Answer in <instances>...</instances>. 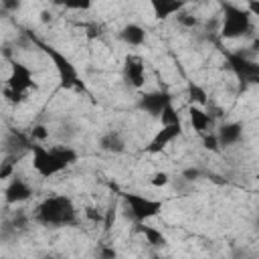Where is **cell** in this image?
I'll list each match as a JSON object with an SVG mask.
<instances>
[{
  "mask_svg": "<svg viewBox=\"0 0 259 259\" xmlns=\"http://www.w3.org/2000/svg\"><path fill=\"white\" fill-rule=\"evenodd\" d=\"M6 16H8V12H6V10L0 6V18H6Z\"/></svg>",
  "mask_w": 259,
  "mask_h": 259,
  "instance_id": "e575fe53",
  "label": "cell"
},
{
  "mask_svg": "<svg viewBox=\"0 0 259 259\" xmlns=\"http://www.w3.org/2000/svg\"><path fill=\"white\" fill-rule=\"evenodd\" d=\"M123 204H125V212L127 217L138 225V223H146L148 219L156 217L162 210V200L156 198H148L142 196L138 192H125L123 194Z\"/></svg>",
  "mask_w": 259,
  "mask_h": 259,
  "instance_id": "8992f818",
  "label": "cell"
},
{
  "mask_svg": "<svg viewBox=\"0 0 259 259\" xmlns=\"http://www.w3.org/2000/svg\"><path fill=\"white\" fill-rule=\"evenodd\" d=\"M223 55H225L227 67L235 73L243 91L249 85L259 83V63L255 59H249L245 53H231V51H223Z\"/></svg>",
  "mask_w": 259,
  "mask_h": 259,
  "instance_id": "5b68a950",
  "label": "cell"
},
{
  "mask_svg": "<svg viewBox=\"0 0 259 259\" xmlns=\"http://www.w3.org/2000/svg\"><path fill=\"white\" fill-rule=\"evenodd\" d=\"M158 117H160L162 125H168V123H176V121H180V115H178V111L174 109V105H172V103H168V105L162 109V113H160Z\"/></svg>",
  "mask_w": 259,
  "mask_h": 259,
  "instance_id": "44dd1931",
  "label": "cell"
},
{
  "mask_svg": "<svg viewBox=\"0 0 259 259\" xmlns=\"http://www.w3.org/2000/svg\"><path fill=\"white\" fill-rule=\"evenodd\" d=\"M221 8H223V20H221V36L223 38H241V36H249L255 28H253V16L247 12V8H241L233 2L221 0Z\"/></svg>",
  "mask_w": 259,
  "mask_h": 259,
  "instance_id": "3957f363",
  "label": "cell"
},
{
  "mask_svg": "<svg viewBox=\"0 0 259 259\" xmlns=\"http://www.w3.org/2000/svg\"><path fill=\"white\" fill-rule=\"evenodd\" d=\"M217 140L221 148L235 146L243 140V123L239 121H223L217 130Z\"/></svg>",
  "mask_w": 259,
  "mask_h": 259,
  "instance_id": "7c38bea8",
  "label": "cell"
},
{
  "mask_svg": "<svg viewBox=\"0 0 259 259\" xmlns=\"http://www.w3.org/2000/svg\"><path fill=\"white\" fill-rule=\"evenodd\" d=\"M0 6H2L8 14H12V12H18V10L22 8V0H0Z\"/></svg>",
  "mask_w": 259,
  "mask_h": 259,
  "instance_id": "f546056e",
  "label": "cell"
},
{
  "mask_svg": "<svg viewBox=\"0 0 259 259\" xmlns=\"http://www.w3.org/2000/svg\"><path fill=\"white\" fill-rule=\"evenodd\" d=\"M119 40L125 42L127 47H142L146 42V30H144V26L130 22L119 30Z\"/></svg>",
  "mask_w": 259,
  "mask_h": 259,
  "instance_id": "2e32d148",
  "label": "cell"
},
{
  "mask_svg": "<svg viewBox=\"0 0 259 259\" xmlns=\"http://www.w3.org/2000/svg\"><path fill=\"white\" fill-rule=\"evenodd\" d=\"M113 221H115V206H109L105 212H103V229L105 231H109L111 227H113Z\"/></svg>",
  "mask_w": 259,
  "mask_h": 259,
  "instance_id": "4dcf8cb0",
  "label": "cell"
},
{
  "mask_svg": "<svg viewBox=\"0 0 259 259\" xmlns=\"http://www.w3.org/2000/svg\"><path fill=\"white\" fill-rule=\"evenodd\" d=\"M202 170L200 168H184L182 170V174H180V178H184L186 182H194V180H198V178H202Z\"/></svg>",
  "mask_w": 259,
  "mask_h": 259,
  "instance_id": "83f0119b",
  "label": "cell"
},
{
  "mask_svg": "<svg viewBox=\"0 0 259 259\" xmlns=\"http://www.w3.org/2000/svg\"><path fill=\"white\" fill-rule=\"evenodd\" d=\"M148 2L152 6L154 18H158V20H166L186 6V0H148Z\"/></svg>",
  "mask_w": 259,
  "mask_h": 259,
  "instance_id": "5bb4252c",
  "label": "cell"
},
{
  "mask_svg": "<svg viewBox=\"0 0 259 259\" xmlns=\"http://www.w3.org/2000/svg\"><path fill=\"white\" fill-rule=\"evenodd\" d=\"M247 12L251 16H259V0H247Z\"/></svg>",
  "mask_w": 259,
  "mask_h": 259,
  "instance_id": "d6a6232c",
  "label": "cell"
},
{
  "mask_svg": "<svg viewBox=\"0 0 259 259\" xmlns=\"http://www.w3.org/2000/svg\"><path fill=\"white\" fill-rule=\"evenodd\" d=\"M18 160H20L18 154H6V158L0 162V180H6V178H10L14 174Z\"/></svg>",
  "mask_w": 259,
  "mask_h": 259,
  "instance_id": "ffe728a7",
  "label": "cell"
},
{
  "mask_svg": "<svg viewBox=\"0 0 259 259\" xmlns=\"http://www.w3.org/2000/svg\"><path fill=\"white\" fill-rule=\"evenodd\" d=\"M168 103H172V95L168 91H146L138 99V109L152 117H158Z\"/></svg>",
  "mask_w": 259,
  "mask_h": 259,
  "instance_id": "9c48e42d",
  "label": "cell"
},
{
  "mask_svg": "<svg viewBox=\"0 0 259 259\" xmlns=\"http://www.w3.org/2000/svg\"><path fill=\"white\" fill-rule=\"evenodd\" d=\"M99 148L103 152H107V154H121L125 150V140H123V136L119 132L109 130L99 138Z\"/></svg>",
  "mask_w": 259,
  "mask_h": 259,
  "instance_id": "e0dca14e",
  "label": "cell"
},
{
  "mask_svg": "<svg viewBox=\"0 0 259 259\" xmlns=\"http://www.w3.org/2000/svg\"><path fill=\"white\" fill-rule=\"evenodd\" d=\"M34 221L45 227H69L77 223V208L65 194H51L34 208Z\"/></svg>",
  "mask_w": 259,
  "mask_h": 259,
  "instance_id": "7a4b0ae2",
  "label": "cell"
},
{
  "mask_svg": "<svg viewBox=\"0 0 259 259\" xmlns=\"http://www.w3.org/2000/svg\"><path fill=\"white\" fill-rule=\"evenodd\" d=\"M32 196V186L28 184V180L22 176V174H12L10 176V182L4 190V200L6 204H18V202H24Z\"/></svg>",
  "mask_w": 259,
  "mask_h": 259,
  "instance_id": "30bf717a",
  "label": "cell"
},
{
  "mask_svg": "<svg viewBox=\"0 0 259 259\" xmlns=\"http://www.w3.org/2000/svg\"><path fill=\"white\" fill-rule=\"evenodd\" d=\"M123 81L132 89H142L146 83V65L140 55H125L123 59Z\"/></svg>",
  "mask_w": 259,
  "mask_h": 259,
  "instance_id": "ba28073f",
  "label": "cell"
},
{
  "mask_svg": "<svg viewBox=\"0 0 259 259\" xmlns=\"http://www.w3.org/2000/svg\"><path fill=\"white\" fill-rule=\"evenodd\" d=\"M172 182V178H170V174L168 172H162V170H158V172H154L152 174V178H150V184L152 186H156V188H162V186H168Z\"/></svg>",
  "mask_w": 259,
  "mask_h": 259,
  "instance_id": "cb8c5ba5",
  "label": "cell"
},
{
  "mask_svg": "<svg viewBox=\"0 0 259 259\" xmlns=\"http://www.w3.org/2000/svg\"><path fill=\"white\" fill-rule=\"evenodd\" d=\"M85 217H87L91 223H101V221H103V210H99L97 206H87V208H85Z\"/></svg>",
  "mask_w": 259,
  "mask_h": 259,
  "instance_id": "f1b7e54d",
  "label": "cell"
},
{
  "mask_svg": "<svg viewBox=\"0 0 259 259\" xmlns=\"http://www.w3.org/2000/svg\"><path fill=\"white\" fill-rule=\"evenodd\" d=\"M6 87H10L14 91H22V93H26L28 89H36L32 71L24 63L10 59V75L6 79Z\"/></svg>",
  "mask_w": 259,
  "mask_h": 259,
  "instance_id": "52a82bcc",
  "label": "cell"
},
{
  "mask_svg": "<svg viewBox=\"0 0 259 259\" xmlns=\"http://www.w3.org/2000/svg\"><path fill=\"white\" fill-rule=\"evenodd\" d=\"M40 20H42V22H51V14H49L47 10H42V12H40Z\"/></svg>",
  "mask_w": 259,
  "mask_h": 259,
  "instance_id": "836d02e7",
  "label": "cell"
},
{
  "mask_svg": "<svg viewBox=\"0 0 259 259\" xmlns=\"http://www.w3.org/2000/svg\"><path fill=\"white\" fill-rule=\"evenodd\" d=\"M2 97H4L10 105H20V103L26 101V93H22V91H14V89H10V87H6V89L2 91Z\"/></svg>",
  "mask_w": 259,
  "mask_h": 259,
  "instance_id": "603a6c76",
  "label": "cell"
},
{
  "mask_svg": "<svg viewBox=\"0 0 259 259\" xmlns=\"http://www.w3.org/2000/svg\"><path fill=\"white\" fill-rule=\"evenodd\" d=\"M188 117H190V125H192V130L198 134V136H202V134H206L208 132V127L212 125V117H210V113H206L204 109H200L198 105H190L188 107Z\"/></svg>",
  "mask_w": 259,
  "mask_h": 259,
  "instance_id": "9a60e30c",
  "label": "cell"
},
{
  "mask_svg": "<svg viewBox=\"0 0 259 259\" xmlns=\"http://www.w3.org/2000/svg\"><path fill=\"white\" fill-rule=\"evenodd\" d=\"M186 91H188V101H190V105H208V93H206L198 83L188 81Z\"/></svg>",
  "mask_w": 259,
  "mask_h": 259,
  "instance_id": "d6986e66",
  "label": "cell"
},
{
  "mask_svg": "<svg viewBox=\"0 0 259 259\" xmlns=\"http://www.w3.org/2000/svg\"><path fill=\"white\" fill-rule=\"evenodd\" d=\"M30 138L36 140V142H45V140H49V127L42 125V123H36V125L30 130Z\"/></svg>",
  "mask_w": 259,
  "mask_h": 259,
  "instance_id": "4316f807",
  "label": "cell"
},
{
  "mask_svg": "<svg viewBox=\"0 0 259 259\" xmlns=\"http://www.w3.org/2000/svg\"><path fill=\"white\" fill-rule=\"evenodd\" d=\"M95 255H97V257H103V259H113V257L117 255V251H115L113 247H99V249L95 251Z\"/></svg>",
  "mask_w": 259,
  "mask_h": 259,
  "instance_id": "1f68e13d",
  "label": "cell"
},
{
  "mask_svg": "<svg viewBox=\"0 0 259 259\" xmlns=\"http://www.w3.org/2000/svg\"><path fill=\"white\" fill-rule=\"evenodd\" d=\"M200 138H202V146H204L206 150H210V152H219V150H221V146H219V140H217V134H210V132H206V134H202Z\"/></svg>",
  "mask_w": 259,
  "mask_h": 259,
  "instance_id": "d4e9b609",
  "label": "cell"
},
{
  "mask_svg": "<svg viewBox=\"0 0 259 259\" xmlns=\"http://www.w3.org/2000/svg\"><path fill=\"white\" fill-rule=\"evenodd\" d=\"M30 152H32V168L42 178H49V176H55V174L63 172L65 168H69L79 158L77 150H73L71 146H63V144H57L53 148L32 144Z\"/></svg>",
  "mask_w": 259,
  "mask_h": 259,
  "instance_id": "6da1fadb",
  "label": "cell"
},
{
  "mask_svg": "<svg viewBox=\"0 0 259 259\" xmlns=\"http://www.w3.org/2000/svg\"><path fill=\"white\" fill-rule=\"evenodd\" d=\"M34 42H36V47L38 49H42V53L53 61V65H55V69H57V73H59V81H61V87L63 89H77V91H87L85 89V85H83V81L79 79V71H77V67L73 65V61L65 55V53H61L57 47H53V45H49V42H42V40H38V38H34V36H30Z\"/></svg>",
  "mask_w": 259,
  "mask_h": 259,
  "instance_id": "277c9868",
  "label": "cell"
},
{
  "mask_svg": "<svg viewBox=\"0 0 259 259\" xmlns=\"http://www.w3.org/2000/svg\"><path fill=\"white\" fill-rule=\"evenodd\" d=\"M91 4H93V0H63V6L71 8V10H89Z\"/></svg>",
  "mask_w": 259,
  "mask_h": 259,
  "instance_id": "484cf974",
  "label": "cell"
},
{
  "mask_svg": "<svg viewBox=\"0 0 259 259\" xmlns=\"http://www.w3.org/2000/svg\"><path fill=\"white\" fill-rule=\"evenodd\" d=\"M30 146H32V142L22 132H18L14 127L8 130V134L4 138V150H6V154H18V156H22V152L30 150Z\"/></svg>",
  "mask_w": 259,
  "mask_h": 259,
  "instance_id": "4fadbf2b",
  "label": "cell"
},
{
  "mask_svg": "<svg viewBox=\"0 0 259 259\" xmlns=\"http://www.w3.org/2000/svg\"><path fill=\"white\" fill-rule=\"evenodd\" d=\"M176 20H178V24H180V26H184V28H194V26H198V24H200V20H198L194 14L184 12V8H182L180 12H176Z\"/></svg>",
  "mask_w": 259,
  "mask_h": 259,
  "instance_id": "7402d4cb",
  "label": "cell"
},
{
  "mask_svg": "<svg viewBox=\"0 0 259 259\" xmlns=\"http://www.w3.org/2000/svg\"><path fill=\"white\" fill-rule=\"evenodd\" d=\"M138 231L144 235L146 243H150L152 247H164L168 243V239L162 235V231H158L154 227H148L146 223H138Z\"/></svg>",
  "mask_w": 259,
  "mask_h": 259,
  "instance_id": "ac0fdd59",
  "label": "cell"
},
{
  "mask_svg": "<svg viewBox=\"0 0 259 259\" xmlns=\"http://www.w3.org/2000/svg\"><path fill=\"white\" fill-rule=\"evenodd\" d=\"M180 134H182V121L162 125V127L158 130V134L152 138V142L148 144L146 152H150V154H158V152H162V150H164L172 140H176Z\"/></svg>",
  "mask_w": 259,
  "mask_h": 259,
  "instance_id": "8fae6325",
  "label": "cell"
}]
</instances>
